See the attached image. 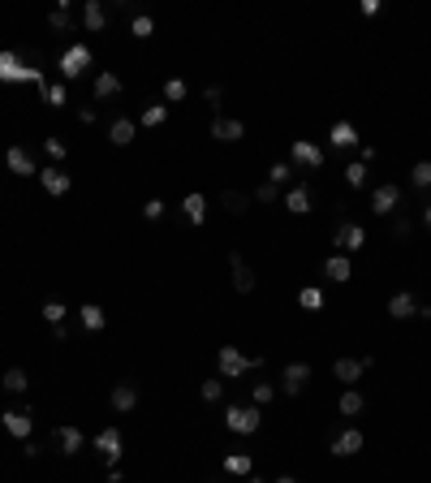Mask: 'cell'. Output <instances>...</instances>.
I'll return each instance as SVG.
<instances>
[{"label": "cell", "mask_w": 431, "mask_h": 483, "mask_svg": "<svg viewBox=\"0 0 431 483\" xmlns=\"http://www.w3.org/2000/svg\"><path fill=\"white\" fill-rule=\"evenodd\" d=\"M323 302H328V298H323L319 285H306V289L298 294V306H302V311H323Z\"/></svg>", "instance_id": "obj_27"}, {"label": "cell", "mask_w": 431, "mask_h": 483, "mask_svg": "<svg viewBox=\"0 0 431 483\" xmlns=\"http://www.w3.org/2000/svg\"><path fill=\"white\" fill-rule=\"evenodd\" d=\"M242 483H263V479H259V474H246V479H242Z\"/></svg>", "instance_id": "obj_51"}, {"label": "cell", "mask_w": 431, "mask_h": 483, "mask_svg": "<svg viewBox=\"0 0 431 483\" xmlns=\"http://www.w3.org/2000/svg\"><path fill=\"white\" fill-rule=\"evenodd\" d=\"M225 470H229V474H242V479H246V474H254V462H250L246 453H229V457H225Z\"/></svg>", "instance_id": "obj_31"}, {"label": "cell", "mask_w": 431, "mask_h": 483, "mask_svg": "<svg viewBox=\"0 0 431 483\" xmlns=\"http://www.w3.org/2000/svg\"><path fill=\"white\" fill-rule=\"evenodd\" d=\"M393 238L405 242V238H410V221H397V225H393Z\"/></svg>", "instance_id": "obj_48"}, {"label": "cell", "mask_w": 431, "mask_h": 483, "mask_svg": "<svg viewBox=\"0 0 431 483\" xmlns=\"http://www.w3.org/2000/svg\"><path fill=\"white\" fill-rule=\"evenodd\" d=\"M134 134H138V126H134L130 117H117L113 126H108V138H113V147H130Z\"/></svg>", "instance_id": "obj_20"}, {"label": "cell", "mask_w": 431, "mask_h": 483, "mask_svg": "<svg viewBox=\"0 0 431 483\" xmlns=\"http://www.w3.org/2000/svg\"><path fill=\"white\" fill-rule=\"evenodd\" d=\"M267 182H272V186L281 190L285 182H293V165H285V160H276V165H272V169H267Z\"/></svg>", "instance_id": "obj_33"}, {"label": "cell", "mask_w": 431, "mask_h": 483, "mask_svg": "<svg viewBox=\"0 0 431 483\" xmlns=\"http://www.w3.org/2000/svg\"><path fill=\"white\" fill-rule=\"evenodd\" d=\"M65 311H69L65 302H43V319H47L52 328H57V324H65Z\"/></svg>", "instance_id": "obj_39"}, {"label": "cell", "mask_w": 431, "mask_h": 483, "mask_svg": "<svg viewBox=\"0 0 431 483\" xmlns=\"http://www.w3.org/2000/svg\"><path fill=\"white\" fill-rule=\"evenodd\" d=\"M203 99L211 104V109H220V99H225V91H220V87H207V91H203Z\"/></svg>", "instance_id": "obj_46"}, {"label": "cell", "mask_w": 431, "mask_h": 483, "mask_svg": "<svg viewBox=\"0 0 431 483\" xmlns=\"http://www.w3.org/2000/svg\"><path fill=\"white\" fill-rule=\"evenodd\" d=\"M211 138H216V143H242V138H246V126L233 121V117H216V121H211Z\"/></svg>", "instance_id": "obj_10"}, {"label": "cell", "mask_w": 431, "mask_h": 483, "mask_svg": "<svg viewBox=\"0 0 431 483\" xmlns=\"http://www.w3.org/2000/svg\"><path fill=\"white\" fill-rule=\"evenodd\" d=\"M397 203H401V186H393V182H384V186L371 190V211H375V216H388V211H397Z\"/></svg>", "instance_id": "obj_7"}, {"label": "cell", "mask_w": 431, "mask_h": 483, "mask_svg": "<svg viewBox=\"0 0 431 483\" xmlns=\"http://www.w3.org/2000/svg\"><path fill=\"white\" fill-rule=\"evenodd\" d=\"M47 104H52V109H65V104H69V91H65V82H47V91H39Z\"/></svg>", "instance_id": "obj_32"}, {"label": "cell", "mask_w": 431, "mask_h": 483, "mask_svg": "<svg viewBox=\"0 0 431 483\" xmlns=\"http://www.w3.org/2000/svg\"><path fill=\"white\" fill-rule=\"evenodd\" d=\"M410 182H414L418 190H431V160H418L414 173H410Z\"/></svg>", "instance_id": "obj_34"}, {"label": "cell", "mask_w": 431, "mask_h": 483, "mask_svg": "<svg viewBox=\"0 0 431 483\" xmlns=\"http://www.w3.org/2000/svg\"><path fill=\"white\" fill-rule=\"evenodd\" d=\"M130 30H134V39H151V35H155V22H151L147 13H134V22H130Z\"/></svg>", "instance_id": "obj_35"}, {"label": "cell", "mask_w": 431, "mask_h": 483, "mask_svg": "<svg viewBox=\"0 0 431 483\" xmlns=\"http://www.w3.org/2000/svg\"><path fill=\"white\" fill-rule=\"evenodd\" d=\"M164 99H169V104H181V99H186V82H181V78H169V82H164Z\"/></svg>", "instance_id": "obj_41"}, {"label": "cell", "mask_w": 431, "mask_h": 483, "mask_svg": "<svg viewBox=\"0 0 431 483\" xmlns=\"http://www.w3.org/2000/svg\"><path fill=\"white\" fill-rule=\"evenodd\" d=\"M422 221H427V229H431V203H427V207H422Z\"/></svg>", "instance_id": "obj_49"}, {"label": "cell", "mask_w": 431, "mask_h": 483, "mask_svg": "<svg viewBox=\"0 0 431 483\" xmlns=\"http://www.w3.org/2000/svg\"><path fill=\"white\" fill-rule=\"evenodd\" d=\"M285 207L293 211V216H306V211H310V190H306V186H293V190L285 194Z\"/></svg>", "instance_id": "obj_24"}, {"label": "cell", "mask_w": 431, "mask_h": 483, "mask_svg": "<svg viewBox=\"0 0 431 483\" xmlns=\"http://www.w3.org/2000/svg\"><path fill=\"white\" fill-rule=\"evenodd\" d=\"M250 199H254V203H281V190H276V186H272V182H259V186H254V194H250Z\"/></svg>", "instance_id": "obj_37"}, {"label": "cell", "mask_w": 431, "mask_h": 483, "mask_svg": "<svg viewBox=\"0 0 431 483\" xmlns=\"http://www.w3.org/2000/svg\"><path fill=\"white\" fill-rule=\"evenodd\" d=\"M5 165H9V173H13V177H35V173H39L26 147H9V151H5Z\"/></svg>", "instance_id": "obj_9"}, {"label": "cell", "mask_w": 431, "mask_h": 483, "mask_svg": "<svg viewBox=\"0 0 431 483\" xmlns=\"http://www.w3.org/2000/svg\"><path fill=\"white\" fill-rule=\"evenodd\" d=\"M225 423H229V432L250 436V432H259L263 414H259V406H229V410H225Z\"/></svg>", "instance_id": "obj_2"}, {"label": "cell", "mask_w": 431, "mask_h": 483, "mask_svg": "<svg viewBox=\"0 0 431 483\" xmlns=\"http://www.w3.org/2000/svg\"><path fill=\"white\" fill-rule=\"evenodd\" d=\"M181 207H186L190 225H203V221H207V199H203V194H186V203H181Z\"/></svg>", "instance_id": "obj_26"}, {"label": "cell", "mask_w": 431, "mask_h": 483, "mask_svg": "<svg viewBox=\"0 0 431 483\" xmlns=\"http://www.w3.org/2000/svg\"><path fill=\"white\" fill-rule=\"evenodd\" d=\"M216 367H220L225 380H233V375H246V371H250V358H246L237 345H220V354H216Z\"/></svg>", "instance_id": "obj_5"}, {"label": "cell", "mask_w": 431, "mask_h": 483, "mask_svg": "<svg viewBox=\"0 0 431 483\" xmlns=\"http://www.w3.org/2000/svg\"><path fill=\"white\" fill-rule=\"evenodd\" d=\"M43 147L57 155V160H65V143H61V138H43Z\"/></svg>", "instance_id": "obj_47"}, {"label": "cell", "mask_w": 431, "mask_h": 483, "mask_svg": "<svg viewBox=\"0 0 431 483\" xmlns=\"http://www.w3.org/2000/svg\"><path fill=\"white\" fill-rule=\"evenodd\" d=\"M164 121H169V104H151L142 113V126H164Z\"/></svg>", "instance_id": "obj_40"}, {"label": "cell", "mask_w": 431, "mask_h": 483, "mask_svg": "<svg viewBox=\"0 0 431 483\" xmlns=\"http://www.w3.org/2000/svg\"><path fill=\"white\" fill-rule=\"evenodd\" d=\"M276 397V384H267V380H254V406H267Z\"/></svg>", "instance_id": "obj_43"}, {"label": "cell", "mask_w": 431, "mask_h": 483, "mask_svg": "<svg viewBox=\"0 0 431 483\" xmlns=\"http://www.w3.org/2000/svg\"><path fill=\"white\" fill-rule=\"evenodd\" d=\"M95 453H99L108 466H117V462H121V453H125V440H121V432H117V427H103V432L95 436Z\"/></svg>", "instance_id": "obj_4"}, {"label": "cell", "mask_w": 431, "mask_h": 483, "mask_svg": "<svg viewBox=\"0 0 431 483\" xmlns=\"http://www.w3.org/2000/svg\"><path fill=\"white\" fill-rule=\"evenodd\" d=\"M272 483H298V479H293V474H281V479H272Z\"/></svg>", "instance_id": "obj_50"}, {"label": "cell", "mask_w": 431, "mask_h": 483, "mask_svg": "<svg viewBox=\"0 0 431 483\" xmlns=\"http://www.w3.org/2000/svg\"><path fill=\"white\" fill-rule=\"evenodd\" d=\"M5 389H9V393H26V371H22V367H9V371H5Z\"/></svg>", "instance_id": "obj_38"}, {"label": "cell", "mask_w": 431, "mask_h": 483, "mask_svg": "<svg viewBox=\"0 0 431 483\" xmlns=\"http://www.w3.org/2000/svg\"><path fill=\"white\" fill-rule=\"evenodd\" d=\"M82 324H86L91 333H99V328L108 324V315H103V306H95V302H86V306H82Z\"/></svg>", "instance_id": "obj_30"}, {"label": "cell", "mask_w": 431, "mask_h": 483, "mask_svg": "<svg viewBox=\"0 0 431 483\" xmlns=\"http://www.w3.org/2000/svg\"><path fill=\"white\" fill-rule=\"evenodd\" d=\"M57 445H61V453H65V457H74V453L86 445V436L78 432V427H57Z\"/></svg>", "instance_id": "obj_22"}, {"label": "cell", "mask_w": 431, "mask_h": 483, "mask_svg": "<svg viewBox=\"0 0 431 483\" xmlns=\"http://www.w3.org/2000/svg\"><path fill=\"white\" fill-rule=\"evenodd\" d=\"M323 277H328V281H337V285H345V281L354 277V263H349L345 255H332L328 263H323Z\"/></svg>", "instance_id": "obj_19"}, {"label": "cell", "mask_w": 431, "mask_h": 483, "mask_svg": "<svg viewBox=\"0 0 431 483\" xmlns=\"http://www.w3.org/2000/svg\"><path fill=\"white\" fill-rule=\"evenodd\" d=\"M388 315H393V319H410V315H418V298L405 294V289L393 294V298H388Z\"/></svg>", "instance_id": "obj_17"}, {"label": "cell", "mask_w": 431, "mask_h": 483, "mask_svg": "<svg viewBox=\"0 0 431 483\" xmlns=\"http://www.w3.org/2000/svg\"><path fill=\"white\" fill-rule=\"evenodd\" d=\"M0 82H35L39 91H47V78H43V70H35V65H26L18 52H0Z\"/></svg>", "instance_id": "obj_1"}, {"label": "cell", "mask_w": 431, "mask_h": 483, "mask_svg": "<svg viewBox=\"0 0 431 483\" xmlns=\"http://www.w3.org/2000/svg\"><path fill=\"white\" fill-rule=\"evenodd\" d=\"M345 182H349L354 190H362V186H366V165H345Z\"/></svg>", "instance_id": "obj_42"}, {"label": "cell", "mask_w": 431, "mask_h": 483, "mask_svg": "<svg viewBox=\"0 0 431 483\" xmlns=\"http://www.w3.org/2000/svg\"><path fill=\"white\" fill-rule=\"evenodd\" d=\"M332 453H337V457H354V453H362V432H358V427H345V432L332 440Z\"/></svg>", "instance_id": "obj_15"}, {"label": "cell", "mask_w": 431, "mask_h": 483, "mask_svg": "<svg viewBox=\"0 0 431 483\" xmlns=\"http://www.w3.org/2000/svg\"><path fill=\"white\" fill-rule=\"evenodd\" d=\"M142 216H147V221H159V216H164V203H159V199H147V203H142Z\"/></svg>", "instance_id": "obj_45"}, {"label": "cell", "mask_w": 431, "mask_h": 483, "mask_svg": "<svg viewBox=\"0 0 431 483\" xmlns=\"http://www.w3.org/2000/svg\"><path fill=\"white\" fill-rule=\"evenodd\" d=\"M82 26L86 30H103L108 26V5H103V0H86V5H82Z\"/></svg>", "instance_id": "obj_16"}, {"label": "cell", "mask_w": 431, "mask_h": 483, "mask_svg": "<svg viewBox=\"0 0 431 483\" xmlns=\"http://www.w3.org/2000/svg\"><path fill=\"white\" fill-rule=\"evenodd\" d=\"M108 401H113V410H117V414H130V410L138 406V384H134V380H121V384L113 389V397H108Z\"/></svg>", "instance_id": "obj_12"}, {"label": "cell", "mask_w": 431, "mask_h": 483, "mask_svg": "<svg viewBox=\"0 0 431 483\" xmlns=\"http://www.w3.org/2000/svg\"><path fill=\"white\" fill-rule=\"evenodd\" d=\"M328 138H332V147H341V151H349V147H358V143H362V138H358V130H354L349 121H337Z\"/></svg>", "instance_id": "obj_23"}, {"label": "cell", "mask_w": 431, "mask_h": 483, "mask_svg": "<svg viewBox=\"0 0 431 483\" xmlns=\"http://www.w3.org/2000/svg\"><path fill=\"white\" fill-rule=\"evenodd\" d=\"M293 165H298V169H323V151H319L315 143L298 138V143H293Z\"/></svg>", "instance_id": "obj_11"}, {"label": "cell", "mask_w": 431, "mask_h": 483, "mask_svg": "<svg viewBox=\"0 0 431 483\" xmlns=\"http://www.w3.org/2000/svg\"><path fill=\"white\" fill-rule=\"evenodd\" d=\"M229 267H233V289H237V294H250V289H254V272H250V263L233 250V255H229Z\"/></svg>", "instance_id": "obj_13"}, {"label": "cell", "mask_w": 431, "mask_h": 483, "mask_svg": "<svg viewBox=\"0 0 431 483\" xmlns=\"http://www.w3.org/2000/svg\"><path fill=\"white\" fill-rule=\"evenodd\" d=\"M39 182H43V190H47V194H57V199L69 190V173H65V169H43V173H39Z\"/></svg>", "instance_id": "obj_21"}, {"label": "cell", "mask_w": 431, "mask_h": 483, "mask_svg": "<svg viewBox=\"0 0 431 483\" xmlns=\"http://www.w3.org/2000/svg\"><path fill=\"white\" fill-rule=\"evenodd\" d=\"M362 406H366V401H362V393H358V389H345V393H341V414H345V418H358V414H362Z\"/></svg>", "instance_id": "obj_28"}, {"label": "cell", "mask_w": 431, "mask_h": 483, "mask_svg": "<svg viewBox=\"0 0 431 483\" xmlns=\"http://www.w3.org/2000/svg\"><path fill=\"white\" fill-rule=\"evenodd\" d=\"M30 414H35V410H5V414H0V423H5V432H9V436L30 440V427H35Z\"/></svg>", "instance_id": "obj_8"}, {"label": "cell", "mask_w": 431, "mask_h": 483, "mask_svg": "<svg viewBox=\"0 0 431 483\" xmlns=\"http://www.w3.org/2000/svg\"><path fill=\"white\" fill-rule=\"evenodd\" d=\"M220 203H225V211H233V216H242V211L250 207V194H242V190H225V194H220Z\"/></svg>", "instance_id": "obj_29"}, {"label": "cell", "mask_w": 431, "mask_h": 483, "mask_svg": "<svg viewBox=\"0 0 431 483\" xmlns=\"http://www.w3.org/2000/svg\"><path fill=\"white\" fill-rule=\"evenodd\" d=\"M306 380H310V367L306 362H289L285 367V375H281V384H285V393L293 397V393H302L306 389Z\"/></svg>", "instance_id": "obj_14"}, {"label": "cell", "mask_w": 431, "mask_h": 483, "mask_svg": "<svg viewBox=\"0 0 431 483\" xmlns=\"http://www.w3.org/2000/svg\"><path fill=\"white\" fill-rule=\"evenodd\" d=\"M332 242H337V250H341V255L362 250V246H366V229H362V225H354V221H341V225H337V233H332Z\"/></svg>", "instance_id": "obj_6"}, {"label": "cell", "mask_w": 431, "mask_h": 483, "mask_svg": "<svg viewBox=\"0 0 431 483\" xmlns=\"http://www.w3.org/2000/svg\"><path fill=\"white\" fill-rule=\"evenodd\" d=\"M108 95H121V78L103 70V74L95 78V99H108Z\"/></svg>", "instance_id": "obj_25"}, {"label": "cell", "mask_w": 431, "mask_h": 483, "mask_svg": "<svg viewBox=\"0 0 431 483\" xmlns=\"http://www.w3.org/2000/svg\"><path fill=\"white\" fill-rule=\"evenodd\" d=\"M198 393H203V401H220V397H225V384H220V380H203Z\"/></svg>", "instance_id": "obj_44"}, {"label": "cell", "mask_w": 431, "mask_h": 483, "mask_svg": "<svg viewBox=\"0 0 431 483\" xmlns=\"http://www.w3.org/2000/svg\"><path fill=\"white\" fill-rule=\"evenodd\" d=\"M47 26H52V30H69V26H74V18H69V9H65V5H57V9H52V13H47Z\"/></svg>", "instance_id": "obj_36"}, {"label": "cell", "mask_w": 431, "mask_h": 483, "mask_svg": "<svg viewBox=\"0 0 431 483\" xmlns=\"http://www.w3.org/2000/svg\"><path fill=\"white\" fill-rule=\"evenodd\" d=\"M362 371H366V367H362V358H337V362H332V375H337L341 384H349V389H354V380H358Z\"/></svg>", "instance_id": "obj_18"}, {"label": "cell", "mask_w": 431, "mask_h": 483, "mask_svg": "<svg viewBox=\"0 0 431 483\" xmlns=\"http://www.w3.org/2000/svg\"><path fill=\"white\" fill-rule=\"evenodd\" d=\"M86 70H91V48H86V43H74L65 57H61V78L74 82V78H82Z\"/></svg>", "instance_id": "obj_3"}]
</instances>
